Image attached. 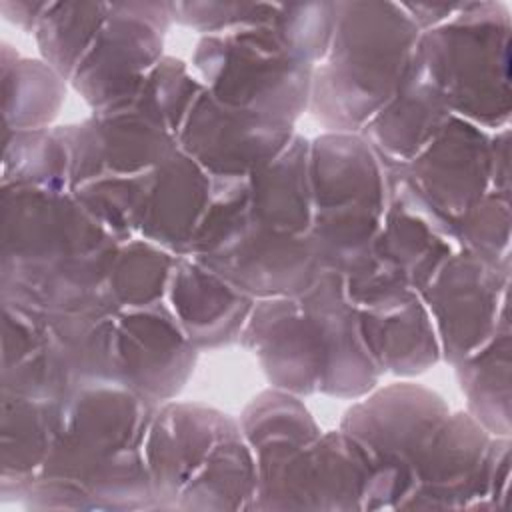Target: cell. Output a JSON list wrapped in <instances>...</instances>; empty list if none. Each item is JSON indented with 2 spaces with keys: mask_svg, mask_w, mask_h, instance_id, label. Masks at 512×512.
Here are the masks:
<instances>
[{
  "mask_svg": "<svg viewBox=\"0 0 512 512\" xmlns=\"http://www.w3.org/2000/svg\"><path fill=\"white\" fill-rule=\"evenodd\" d=\"M152 404L122 384H90L60 402L40 474L14 496L32 508H154L144 440Z\"/></svg>",
  "mask_w": 512,
  "mask_h": 512,
  "instance_id": "6da1fadb",
  "label": "cell"
},
{
  "mask_svg": "<svg viewBox=\"0 0 512 512\" xmlns=\"http://www.w3.org/2000/svg\"><path fill=\"white\" fill-rule=\"evenodd\" d=\"M144 458L154 508H254L258 472L240 426L224 414L164 404L152 416Z\"/></svg>",
  "mask_w": 512,
  "mask_h": 512,
  "instance_id": "7a4b0ae2",
  "label": "cell"
},
{
  "mask_svg": "<svg viewBox=\"0 0 512 512\" xmlns=\"http://www.w3.org/2000/svg\"><path fill=\"white\" fill-rule=\"evenodd\" d=\"M420 28L396 4H336L326 62L312 72L310 106L330 130L360 134L394 94Z\"/></svg>",
  "mask_w": 512,
  "mask_h": 512,
  "instance_id": "3957f363",
  "label": "cell"
},
{
  "mask_svg": "<svg viewBox=\"0 0 512 512\" xmlns=\"http://www.w3.org/2000/svg\"><path fill=\"white\" fill-rule=\"evenodd\" d=\"M312 228L322 268L352 274L362 268L380 232L386 166L362 134H326L310 144Z\"/></svg>",
  "mask_w": 512,
  "mask_h": 512,
  "instance_id": "277c9868",
  "label": "cell"
},
{
  "mask_svg": "<svg viewBox=\"0 0 512 512\" xmlns=\"http://www.w3.org/2000/svg\"><path fill=\"white\" fill-rule=\"evenodd\" d=\"M194 68L218 102L264 118L292 124L310 102L314 68L282 38L276 20L208 34Z\"/></svg>",
  "mask_w": 512,
  "mask_h": 512,
  "instance_id": "5b68a950",
  "label": "cell"
},
{
  "mask_svg": "<svg viewBox=\"0 0 512 512\" xmlns=\"http://www.w3.org/2000/svg\"><path fill=\"white\" fill-rule=\"evenodd\" d=\"M446 418L434 392L410 384L390 386L346 414L342 430L362 442L374 462L366 508H402L416 464Z\"/></svg>",
  "mask_w": 512,
  "mask_h": 512,
  "instance_id": "8992f818",
  "label": "cell"
},
{
  "mask_svg": "<svg viewBox=\"0 0 512 512\" xmlns=\"http://www.w3.org/2000/svg\"><path fill=\"white\" fill-rule=\"evenodd\" d=\"M506 30L498 28L492 14H484V6L480 16L464 6V14L420 32L416 52L456 118L496 126L498 114L508 112Z\"/></svg>",
  "mask_w": 512,
  "mask_h": 512,
  "instance_id": "52a82bcc",
  "label": "cell"
},
{
  "mask_svg": "<svg viewBox=\"0 0 512 512\" xmlns=\"http://www.w3.org/2000/svg\"><path fill=\"white\" fill-rule=\"evenodd\" d=\"M502 444L490 442L472 416L448 414L416 464L402 508H468L482 498L496 506V478L508 480V474L498 476V464L508 458V446L498 458Z\"/></svg>",
  "mask_w": 512,
  "mask_h": 512,
  "instance_id": "ba28073f",
  "label": "cell"
},
{
  "mask_svg": "<svg viewBox=\"0 0 512 512\" xmlns=\"http://www.w3.org/2000/svg\"><path fill=\"white\" fill-rule=\"evenodd\" d=\"M168 10L164 4L106 6L94 44L70 78L94 112L128 100L144 74L160 62Z\"/></svg>",
  "mask_w": 512,
  "mask_h": 512,
  "instance_id": "9c48e42d",
  "label": "cell"
},
{
  "mask_svg": "<svg viewBox=\"0 0 512 512\" xmlns=\"http://www.w3.org/2000/svg\"><path fill=\"white\" fill-rule=\"evenodd\" d=\"M292 138V124L226 106L202 88L176 140L212 178H238L270 164Z\"/></svg>",
  "mask_w": 512,
  "mask_h": 512,
  "instance_id": "30bf717a",
  "label": "cell"
},
{
  "mask_svg": "<svg viewBox=\"0 0 512 512\" xmlns=\"http://www.w3.org/2000/svg\"><path fill=\"white\" fill-rule=\"evenodd\" d=\"M496 158V138L488 140L476 124L454 116L418 156L396 168L456 232L488 192H504L496 184Z\"/></svg>",
  "mask_w": 512,
  "mask_h": 512,
  "instance_id": "8fae6325",
  "label": "cell"
},
{
  "mask_svg": "<svg viewBox=\"0 0 512 512\" xmlns=\"http://www.w3.org/2000/svg\"><path fill=\"white\" fill-rule=\"evenodd\" d=\"M498 272V262L462 248L420 292L446 360L462 362L498 332L500 294H506V276Z\"/></svg>",
  "mask_w": 512,
  "mask_h": 512,
  "instance_id": "7c38bea8",
  "label": "cell"
},
{
  "mask_svg": "<svg viewBox=\"0 0 512 512\" xmlns=\"http://www.w3.org/2000/svg\"><path fill=\"white\" fill-rule=\"evenodd\" d=\"M196 358L168 306L120 310L116 314L118 384L150 402L172 398L186 382Z\"/></svg>",
  "mask_w": 512,
  "mask_h": 512,
  "instance_id": "4fadbf2b",
  "label": "cell"
},
{
  "mask_svg": "<svg viewBox=\"0 0 512 512\" xmlns=\"http://www.w3.org/2000/svg\"><path fill=\"white\" fill-rule=\"evenodd\" d=\"M242 342L258 356L266 376L284 392L320 390L324 348L314 320L298 298H264L242 330Z\"/></svg>",
  "mask_w": 512,
  "mask_h": 512,
  "instance_id": "5bb4252c",
  "label": "cell"
},
{
  "mask_svg": "<svg viewBox=\"0 0 512 512\" xmlns=\"http://www.w3.org/2000/svg\"><path fill=\"white\" fill-rule=\"evenodd\" d=\"M298 300L314 320L324 348L320 390L352 398L368 392L376 384L380 368L364 342L360 316L348 298L344 274L322 268Z\"/></svg>",
  "mask_w": 512,
  "mask_h": 512,
  "instance_id": "9a60e30c",
  "label": "cell"
},
{
  "mask_svg": "<svg viewBox=\"0 0 512 512\" xmlns=\"http://www.w3.org/2000/svg\"><path fill=\"white\" fill-rule=\"evenodd\" d=\"M452 118L444 92L414 48L394 94L360 134L384 164L402 166L418 156Z\"/></svg>",
  "mask_w": 512,
  "mask_h": 512,
  "instance_id": "2e32d148",
  "label": "cell"
},
{
  "mask_svg": "<svg viewBox=\"0 0 512 512\" xmlns=\"http://www.w3.org/2000/svg\"><path fill=\"white\" fill-rule=\"evenodd\" d=\"M4 304L2 392L62 402L78 390L64 348L46 314Z\"/></svg>",
  "mask_w": 512,
  "mask_h": 512,
  "instance_id": "e0dca14e",
  "label": "cell"
},
{
  "mask_svg": "<svg viewBox=\"0 0 512 512\" xmlns=\"http://www.w3.org/2000/svg\"><path fill=\"white\" fill-rule=\"evenodd\" d=\"M168 308L194 348L230 344L250 318L254 298L190 256H178L168 282Z\"/></svg>",
  "mask_w": 512,
  "mask_h": 512,
  "instance_id": "ac0fdd59",
  "label": "cell"
},
{
  "mask_svg": "<svg viewBox=\"0 0 512 512\" xmlns=\"http://www.w3.org/2000/svg\"><path fill=\"white\" fill-rule=\"evenodd\" d=\"M210 186L212 176L178 148L152 176L138 232L142 240L174 256H190Z\"/></svg>",
  "mask_w": 512,
  "mask_h": 512,
  "instance_id": "d6986e66",
  "label": "cell"
},
{
  "mask_svg": "<svg viewBox=\"0 0 512 512\" xmlns=\"http://www.w3.org/2000/svg\"><path fill=\"white\" fill-rule=\"evenodd\" d=\"M364 342L380 372L416 374L440 356L438 336L418 292L382 312H358Z\"/></svg>",
  "mask_w": 512,
  "mask_h": 512,
  "instance_id": "ffe728a7",
  "label": "cell"
},
{
  "mask_svg": "<svg viewBox=\"0 0 512 512\" xmlns=\"http://www.w3.org/2000/svg\"><path fill=\"white\" fill-rule=\"evenodd\" d=\"M60 402L2 392V494H16L46 464Z\"/></svg>",
  "mask_w": 512,
  "mask_h": 512,
  "instance_id": "44dd1931",
  "label": "cell"
},
{
  "mask_svg": "<svg viewBox=\"0 0 512 512\" xmlns=\"http://www.w3.org/2000/svg\"><path fill=\"white\" fill-rule=\"evenodd\" d=\"M6 134L44 130L62 102V76L46 62L8 60L2 52Z\"/></svg>",
  "mask_w": 512,
  "mask_h": 512,
  "instance_id": "7402d4cb",
  "label": "cell"
},
{
  "mask_svg": "<svg viewBox=\"0 0 512 512\" xmlns=\"http://www.w3.org/2000/svg\"><path fill=\"white\" fill-rule=\"evenodd\" d=\"M108 4H46L34 34L46 64L62 78H72L94 44Z\"/></svg>",
  "mask_w": 512,
  "mask_h": 512,
  "instance_id": "603a6c76",
  "label": "cell"
},
{
  "mask_svg": "<svg viewBox=\"0 0 512 512\" xmlns=\"http://www.w3.org/2000/svg\"><path fill=\"white\" fill-rule=\"evenodd\" d=\"M176 258L148 240L134 238L120 244L108 276V292L116 310L160 304Z\"/></svg>",
  "mask_w": 512,
  "mask_h": 512,
  "instance_id": "cb8c5ba5",
  "label": "cell"
}]
</instances>
